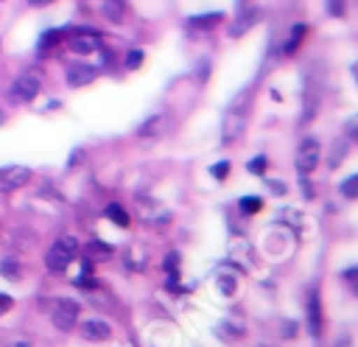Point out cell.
<instances>
[{
	"label": "cell",
	"instance_id": "obj_12",
	"mask_svg": "<svg viewBox=\"0 0 358 347\" xmlns=\"http://www.w3.org/2000/svg\"><path fill=\"white\" fill-rule=\"evenodd\" d=\"M101 11L109 22H123L126 20V3L123 0H103L101 3Z\"/></svg>",
	"mask_w": 358,
	"mask_h": 347
},
{
	"label": "cell",
	"instance_id": "obj_22",
	"mask_svg": "<svg viewBox=\"0 0 358 347\" xmlns=\"http://www.w3.org/2000/svg\"><path fill=\"white\" fill-rule=\"evenodd\" d=\"M0 271H3V277H20V266H17V260H11V257H6L3 263H0Z\"/></svg>",
	"mask_w": 358,
	"mask_h": 347
},
{
	"label": "cell",
	"instance_id": "obj_18",
	"mask_svg": "<svg viewBox=\"0 0 358 347\" xmlns=\"http://www.w3.org/2000/svg\"><path fill=\"white\" fill-rule=\"evenodd\" d=\"M344 154H347V146L338 140V143H333V151H330V157H327V165L330 168H336L341 160H344Z\"/></svg>",
	"mask_w": 358,
	"mask_h": 347
},
{
	"label": "cell",
	"instance_id": "obj_4",
	"mask_svg": "<svg viewBox=\"0 0 358 347\" xmlns=\"http://www.w3.org/2000/svg\"><path fill=\"white\" fill-rule=\"evenodd\" d=\"M319 162V140L316 137H305L296 148V171L302 176H308Z\"/></svg>",
	"mask_w": 358,
	"mask_h": 347
},
{
	"label": "cell",
	"instance_id": "obj_28",
	"mask_svg": "<svg viewBox=\"0 0 358 347\" xmlns=\"http://www.w3.org/2000/svg\"><path fill=\"white\" fill-rule=\"evenodd\" d=\"M11 308V297L8 294H0V313H6Z\"/></svg>",
	"mask_w": 358,
	"mask_h": 347
},
{
	"label": "cell",
	"instance_id": "obj_6",
	"mask_svg": "<svg viewBox=\"0 0 358 347\" xmlns=\"http://www.w3.org/2000/svg\"><path fill=\"white\" fill-rule=\"evenodd\" d=\"M8 95H11V101H17V104H28V101H34V98L39 95V78L31 76V73L20 76V78L11 84Z\"/></svg>",
	"mask_w": 358,
	"mask_h": 347
},
{
	"label": "cell",
	"instance_id": "obj_27",
	"mask_svg": "<svg viewBox=\"0 0 358 347\" xmlns=\"http://www.w3.org/2000/svg\"><path fill=\"white\" fill-rule=\"evenodd\" d=\"M249 171H252V174H257V176H260V174H263V171H266V157H255V160H252V162H249Z\"/></svg>",
	"mask_w": 358,
	"mask_h": 347
},
{
	"label": "cell",
	"instance_id": "obj_23",
	"mask_svg": "<svg viewBox=\"0 0 358 347\" xmlns=\"http://www.w3.org/2000/svg\"><path fill=\"white\" fill-rule=\"evenodd\" d=\"M330 17H344V0H324Z\"/></svg>",
	"mask_w": 358,
	"mask_h": 347
},
{
	"label": "cell",
	"instance_id": "obj_14",
	"mask_svg": "<svg viewBox=\"0 0 358 347\" xmlns=\"http://www.w3.org/2000/svg\"><path fill=\"white\" fill-rule=\"evenodd\" d=\"M62 42V31H56V28H50V31H45L42 36H39V42H36V50H39V56H45V53H50L56 45Z\"/></svg>",
	"mask_w": 358,
	"mask_h": 347
},
{
	"label": "cell",
	"instance_id": "obj_31",
	"mask_svg": "<svg viewBox=\"0 0 358 347\" xmlns=\"http://www.w3.org/2000/svg\"><path fill=\"white\" fill-rule=\"evenodd\" d=\"M352 76H355V84H358V64H352Z\"/></svg>",
	"mask_w": 358,
	"mask_h": 347
},
{
	"label": "cell",
	"instance_id": "obj_15",
	"mask_svg": "<svg viewBox=\"0 0 358 347\" xmlns=\"http://www.w3.org/2000/svg\"><path fill=\"white\" fill-rule=\"evenodd\" d=\"M305 34H308V28H305L302 22H299V25H294V28H291V36H288V42H285V48H282V50H285L288 56H291V53H296V48H299V42L305 39Z\"/></svg>",
	"mask_w": 358,
	"mask_h": 347
},
{
	"label": "cell",
	"instance_id": "obj_17",
	"mask_svg": "<svg viewBox=\"0 0 358 347\" xmlns=\"http://www.w3.org/2000/svg\"><path fill=\"white\" fill-rule=\"evenodd\" d=\"M112 255V246H106V243H101V241H90V246H87V257L92 260V257H109Z\"/></svg>",
	"mask_w": 358,
	"mask_h": 347
},
{
	"label": "cell",
	"instance_id": "obj_24",
	"mask_svg": "<svg viewBox=\"0 0 358 347\" xmlns=\"http://www.w3.org/2000/svg\"><path fill=\"white\" fill-rule=\"evenodd\" d=\"M140 64H143V50H129V56H126V67L134 70V67H140Z\"/></svg>",
	"mask_w": 358,
	"mask_h": 347
},
{
	"label": "cell",
	"instance_id": "obj_16",
	"mask_svg": "<svg viewBox=\"0 0 358 347\" xmlns=\"http://www.w3.org/2000/svg\"><path fill=\"white\" fill-rule=\"evenodd\" d=\"M106 218L115 221L117 227H129V213H126L120 204H109V207H106Z\"/></svg>",
	"mask_w": 358,
	"mask_h": 347
},
{
	"label": "cell",
	"instance_id": "obj_11",
	"mask_svg": "<svg viewBox=\"0 0 358 347\" xmlns=\"http://www.w3.org/2000/svg\"><path fill=\"white\" fill-rule=\"evenodd\" d=\"M221 20H224V14L210 11V14H196V17H190V20H187V25H190V28H196V31H210V28L221 25Z\"/></svg>",
	"mask_w": 358,
	"mask_h": 347
},
{
	"label": "cell",
	"instance_id": "obj_13",
	"mask_svg": "<svg viewBox=\"0 0 358 347\" xmlns=\"http://www.w3.org/2000/svg\"><path fill=\"white\" fill-rule=\"evenodd\" d=\"M257 17H260V11H257V8H252V11H243V14H241V17L232 22L229 34H232V36H241L243 31H249V28L257 22Z\"/></svg>",
	"mask_w": 358,
	"mask_h": 347
},
{
	"label": "cell",
	"instance_id": "obj_2",
	"mask_svg": "<svg viewBox=\"0 0 358 347\" xmlns=\"http://www.w3.org/2000/svg\"><path fill=\"white\" fill-rule=\"evenodd\" d=\"M50 319L59 330H73L76 322H78V302L73 299H56L53 302V311H50Z\"/></svg>",
	"mask_w": 358,
	"mask_h": 347
},
{
	"label": "cell",
	"instance_id": "obj_33",
	"mask_svg": "<svg viewBox=\"0 0 358 347\" xmlns=\"http://www.w3.org/2000/svg\"><path fill=\"white\" fill-rule=\"evenodd\" d=\"M3 120H6V115H3V112H0V123H3Z\"/></svg>",
	"mask_w": 358,
	"mask_h": 347
},
{
	"label": "cell",
	"instance_id": "obj_20",
	"mask_svg": "<svg viewBox=\"0 0 358 347\" xmlns=\"http://www.w3.org/2000/svg\"><path fill=\"white\" fill-rule=\"evenodd\" d=\"M260 207H263V201H260L257 196H246V199H241V210H243L246 215H255Z\"/></svg>",
	"mask_w": 358,
	"mask_h": 347
},
{
	"label": "cell",
	"instance_id": "obj_9",
	"mask_svg": "<svg viewBox=\"0 0 358 347\" xmlns=\"http://www.w3.org/2000/svg\"><path fill=\"white\" fill-rule=\"evenodd\" d=\"M95 76H98V70L90 67V64H70V67H67V84H70V87H84V84H90Z\"/></svg>",
	"mask_w": 358,
	"mask_h": 347
},
{
	"label": "cell",
	"instance_id": "obj_5",
	"mask_svg": "<svg viewBox=\"0 0 358 347\" xmlns=\"http://www.w3.org/2000/svg\"><path fill=\"white\" fill-rule=\"evenodd\" d=\"M28 182H31V171L25 165H6V168H0V190L3 193L20 190Z\"/></svg>",
	"mask_w": 358,
	"mask_h": 347
},
{
	"label": "cell",
	"instance_id": "obj_7",
	"mask_svg": "<svg viewBox=\"0 0 358 347\" xmlns=\"http://www.w3.org/2000/svg\"><path fill=\"white\" fill-rule=\"evenodd\" d=\"M243 126H246L243 112H241V109H229L227 118H224V126H221V140H224L227 146L235 143V140L243 134Z\"/></svg>",
	"mask_w": 358,
	"mask_h": 347
},
{
	"label": "cell",
	"instance_id": "obj_29",
	"mask_svg": "<svg viewBox=\"0 0 358 347\" xmlns=\"http://www.w3.org/2000/svg\"><path fill=\"white\" fill-rule=\"evenodd\" d=\"M350 137H352V140H358V126H355V123L350 126Z\"/></svg>",
	"mask_w": 358,
	"mask_h": 347
},
{
	"label": "cell",
	"instance_id": "obj_19",
	"mask_svg": "<svg viewBox=\"0 0 358 347\" xmlns=\"http://www.w3.org/2000/svg\"><path fill=\"white\" fill-rule=\"evenodd\" d=\"M341 193H344L347 199H358V174H355V176H347V179L341 182Z\"/></svg>",
	"mask_w": 358,
	"mask_h": 347
},
{
	"label": "cell",
	"instance_id": "obj_8",
	"mask_svg": "<svg viewBox=\"0 0 358 347\" xmlns=\"http://www.w3.org/2000/svg\"><path fill=\"white\" fill-rule=\"evenodd\" d=\"M78 330H81V336H84L87 341H106L109 333H112V327H109L106 322H101V319H87Z\"/></svg>",
	"mask_w": 358,
	"mask_h": 347
},
{
	"label": "cell",
	"instance_id": "obj_3",
	"mask_svg": "<svg viewBox=\"0 0 358 347\" xmlns=\"http://www.w3.org/2000/svg\"><path fill=\"white\" fill-rule=\"evenodd\" d=\"M67 45H70L73 53L87 56V53H95V50L101 48V36H98L95 31H90V28H76V31H70Z\"/></svg>",
	"mask_w": 358,
	"mask_h": 347
},
{
	"label": "cell",
	"instance_id": "obj_32",
	"mask_svg": "<svg viewBox=\"0 0 358 347\" xmlns=\"http://www.w3.org/2000/svg\"><path fill=\"white\" fill-rule=\"evenodd\" d=\"M11 347H28V344H25V341H17V344H11Z\"/></svg>",
	"mask_w": 358,
	"mask_h": 347
},
{
	"label": "cell",
	"instance_id": "obj_26",
	"mask_svg": "<svg viewBox=\"0 0 358 347\" xmlns=\"http://www.w3.org/2000/svg\"><path fill=\"white\" fill-rule=\"evenodd\" d=\"M344 277H347V283H350V288L358 294V266H352V269H347L344 271Z\"/></svg>",
	"mask_w": 358,
	"mask_h": 347
},
{
	"label": "cell",
	"instance_id": "obj_21",
	"mask_svg": "<svg viewBox=\"0 0 358 347\" xmlns=\"http://www.w3.org/2000/svg\"><path fill=\"white\" fill-rule=\"evenodd\" d=\"M159 123H162V118H148L137 134H140V137H151V134H157V132H159Z\"/></svg>",
	"mask_w": 358,
	"mask_h": 347
},
{
	"label": "cell",
	"instance_id": "obj_25",
	"mask_svg": "<svg viewBox=\"0 0 358 347\" xmlns=\"http://www.w3.org/2000/svg\"><path fill=\"white\" fill-rule=\"evenodd\" d=\"M210 171H213L215 179H227V174H229V162H227V160H224V162H215Z\"/></svg>",
	"mask_w": 358,
	"mask_h": 347
},
{
	"label": "cell",
	"instance_id": "obj_10",
	"mask_svg": "<svg viewBox=\"0 0 358 347\" xmlns=\"http://www.w3.org/2000/svg\"><path fill=\"white\" fill-rule=\"evenodd\" d=\"M322 302H319V291H313L308 297V330L310 336H319L322 333Z\"/></svg>",
	"mask_w": 358,
	"mask_h": 347
},
{
	"label": "cell",
	"instance_id": "obj_1",
	"mask_svg": "<svg viewBox=\"0 0 358 347\" xmlns=\"http://www.w3.org/2000/svg\"><path fill=\"white\" fill-rule=\"evenodd\" d=\"M76 252H78V241H76L73 235H62V238H56V243H53V246L48 249V255H45V266H48V271H53V274L64 271V269L73 263Z\"/></svg>",
	"mask_w": 358,
	"mask_h": 347
},
{
	"label": "cell",
	"instance_id": "obj_30",
	"mask_svg": "<svg viewBox=\"0 0 358 347\" xmlns=\"http://www.w3.org/2000/svg\"><path fill=\"white\" fill-rule=\"evenodd\" d=\"M31 6H48V3H53V0H28Z\"/></svg>",
	"mask_w": 358,
	"mask_h": 347
}]
</instances>
